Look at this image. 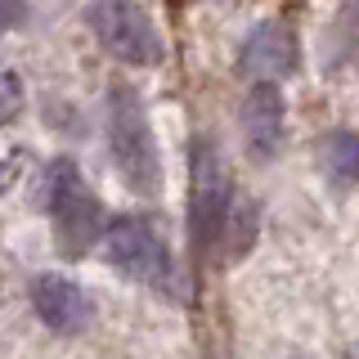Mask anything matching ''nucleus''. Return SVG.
Wrapping results in <instances>:
<instances>
[{
    "instance_id": "1",
    "label": "nucleus",
    "mask_w": 359,
    "mask_h": 359,
    "mask_svg": "<svg viewBox=\"0 0 359 359\" xmlns=\"http://www.w3.org/2000/svg\"><path fill=\"white\" fill-rule=\"evenodd\" d=\"M243 198L233 189V175L224 166V157L216 153L211 140L194 144V162H189V233L202 261H220L229 224L238 216Z\"/></svg>"
},
{
    "instance_id": "2",
    "label": "nucleus",
    "mask_w": 359,
    "mask_h": 359,
    "mask_svg": "<svg viewBox=\"0 0 359 359\" xmlns=\"http://www.w3.org/2000/svg\"><path fill=\"white\" fill-rule=\"evenodd\" d=\"M45 211H50V229L63 256H86L108 233L104 202L81 175V166L67 157H54L45 166Z\"/></svg>"
},
{
    "instance_id": "3",
    "label": "nucleus",
    "mask_w": 359,
    "mask_h": 359,
    "mask_svg": "<svg viewBox=\"0 0 359 359\" xmlns=\"http://www.w3.org/2000/svg\"><path fill=\"white\" fill-rule=\"evenodd\" d=\"M108 153L117 175L126 180L140 198L162 194V157H157V135L149 126V108L130 86L108 90Z\"/></svg>"
},
{
    "instance_id": "4",
    "label": "nucleus",
    "mask_w": 359,
    "mask_h": 359,
    "mask_svg": "<svg viewBox=\"0 0 359 359\" xmlns=\"http://www.w3.org/2000/svg\"><path fill=\"white\" fill-rule=\"evenodd\" d=\"M104 256L117 274H126L130 283L157 292V297H180V269L166 238L153 229L144 216H117L108 220L104 233Z\"/></svg>"
},
{
    "instance_id": "5",
    "label": "nucleus",
    "mask_w": 359,
    "mask_h": 359,
    "mask_svg": "<svg viewBox=\"0 0 359 359\" xmlns=\"http://www.w3.org/2000/svg\"><path fill=\"white\" fill-rule=\"evenodd\" d=\"M86 27L117 63L130 67H157L166 59V41L157 22L144 14L135 0H95L86 9Z\"/></svg>"
},
{
    "instance_id": "6",
    "label": "nucleus",
    "mask_w": 359,
    "mask_h": 359,
    "mask_svg": "<svg viewBox=\"0 0 359 359\" xmlns=\"http://www.w3.org/2000/svg\"><path fill=\"white\" fill-rule=\"evenodd\" d=\"M32 310L50 332L76 337L95 323V301L81 283H72L67 274H36L32 283Z\"/></svg>"
},
{
    "instance_id": "7",
    "label": "nucleus",
    "mask_w": 359,
    "mask_h": 359,
    "mask_svg": "<svg viewBox=\"0 0 359 359\" xmlns=\"http://www.w3.org/2000/svg\"><path fill=\"white\" fill-rule=\"evenodd\" d=\"M283 130H287V108H283V90L278 81H252L243 99V144L256 162H274L283 149Z\"/></svg>"
},
{
    "instance_id": "8",
    "label": "nucleus",
    "mask_w": 359,
    "mask_h": 359,
    "mask_svg": "<svg viewBox=\"0 0 359 359\" xmlns=\"http://www.w3.org/2000/svg\"><path fill=\"white\" fill-rule=\"evenodd\" d=\"M297 67V36L283 27V22H261L252 27V36L243 45V72H252L256 81H278Z\"/></svg>"
},
{
    "instance_id": "9",
    "label": "nucleus",
    "mask_w": 359,
    "mask_h": 359,
    "mask_svg": "<svg viewBox=\"0 0 359 359\" xmlns=\"http://www.w3.org/2000/svg\"><path fill=\"white\" fill-rule=\"evenodd\" d=\"M319 166L332 189H355L359 184V135L337 126L319 140Z\"/></svg>"
},
{
    "instance_id": "10",
    "label": "nucleus",
    "mask_w": 359,
    "mask_h": 359,
    "mask_svg": "<svg viewBox=\"0 0 359 359\" xmlns=\"http://www.w3.org/2000/svg\"><path fill=\"white\" fill-rule=\"evenodd\" d=\"M18 108H22V81H18V72L0 67V126L18 117Z\"/></svg>"
},
{
    "instance_id": "11",
    "label": "nucleus",
    "mask_w": 359,
    "mask_h": 359,
    "mask_svg": "<svg viewBox=\"0 0 359 359\" xmlns=\"http://www.w3.org/2000/svg\"><path fill=\"white\" fill-rule=\"evenodd\" d=\"M27 18V0H0V32H14Z\"/></svg>"
}]
</instances>
